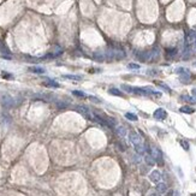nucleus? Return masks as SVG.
<instances>
[{
  "label": "nucleus",
  "instance_id": "1",
  "mask_svg": "<svg viewBox=\"0 0 196 196\" xmlns=\"http://www.w3.org/2000/svg\"><path fill=\"white\" fill-rule=\"evenodd\" d=\"M150 154L154 158L155 162L158 165H164V158H162V153L159 148H156V147H153V148L150 149Z\"/></svg>",
  "mask_w": 196,
  "mask_h": 196
},
{
  "label": "nucleus",
  "instance_id": "2",
  "mask_svg": "<svg viewBox=\"0 0 196 196\" xmlns=\"http://www.w3.org/2000/svg\"><path fill=\"white\" fill-rule=\"evenodd\" d=\"M1 105L5 107V108H11V107H13L16 105V100L12 96L5 94V95L1 96Z\"/></svg>",
  "mask_w": 196,
  "mask_h": 196
},
{
  "label": "nucleus",
  "instance_id": "3",
  "mask_svg": "<svg viewBox=\"0 0 196 196\" xmlns=\"http://www.w3.org/2000/svg\"><path fill=\"white\" fill-rule=\"evenodd\" d=\"M196 43V32L190 30L185 36V46H194Z\"/></svg>",
  "mask_w": 196,
  "mask_h": 196
},
{
  "label": "nucleus",
  "instance_id": "4",
  "mask_svg": "<svg viewBox=\"0 0 196 196\" xmlns=\"http://www.w3.org/2000/svg\"><path fill=\"white\" fill-rule=\"evenodd\" d=\"M74 108L78 112V113H81L82 116H84L87 119H90V120H93V116H90V111L85 106H75Z\"/></svg>",
  "mask_w": 196,
  "mask_h": 196
},
{
  "label": "nucleus",
  "instance_id": "5",
  "mask_svg": "<svg viewBox=\"0 0 196 196\" xmlns=\"http://www.w3.org/2000/svg\"><path fill=\"white\" fill-rule=\"evenodd\" d=\"M161 178H162V176H161L160 171H158V170L152 171V172H150V174H149V179H150L153 183H156V184L160 183Z\"/></svg>",
  "mask_w": 196,
  "mask_h": 196
},
{
  "label": "nucleus",
  "instance_id": "6",
  "mask_svg": "<svg viewBox=\"0 0 196 196\" xmlns=\"http://www.w3.org/2000/svg\"><path fill=\"white\" fill-rule=\"evenodd\" d=\"M153 116H154V118H155V119H158V120H164L166 117H167V112H166L164 108H158V110H155V111H154Z\"/></svg>",
  "mask_w": 196,
  "mask_h": 196
},
{
  "label": "nucleus",
  "instance_id": "7",
  "mask_svg": "<svg viewBox=\"0 0 196 196\" xmlns=\"http://www.w3.org/2000/svg\"><path fill=\"white\" fill-rule=\"evenodd\" d=\"M129 140H130V142H131L134 146H137V144H140V143H143L142 140H141V137H140V135H137L135 131H131V132L129 134Z\"/></svg>",
  "mask_w": 196,
  "mask_h": 196
},
{
  "label": "nucleus",
  "instance_id": "8",
  "mask_svg": "<svg viewBox=\"0 0 196 196\" xmlns=\"http://www.w3.org/2000/svg\"><path fill=\"white\" fill-rule=\"evenodd\" d=\"M123 58H125V52L123 48H117V50H114V59H123Z\"/></svg>",
  "mask_w": 196,
  "mask_h": 196
},
{
  "label": "nucleus",
  "instance_id": "9",
  "mask_svg": "<svg viewBox=\"0 0 196 196\" xmlns=\"http://www.w3.org/2000/svg\"><path fill=\"white\" fill-rule=\"evenodd\" d=\"M159 50L158 48H153V50L150 51V52H148V54H149V59L148 60H155V59H158V57H159Z\"/></svg>",
  "mask_w": 196,
  "mask_h": 196
},
{
  "label": "nucleus",
  "instance_id": "10",
  "mask_svg": "<svg viewBox=\"0 0 196 196\" xmlns=\"http://www.w3.org/2000/svg\"><path fill=\"white\" fill-rule=\"evenodd\" d=\"M156 191L160 192V194L166 192V191H167V185H166L165 183H162V182L158 183V184H156Z\"/></svg>",
  "mask_w": 196,
  "mask_h": 196
},
{
  "label": "nucleus",
  "instance_id": "11",
  "mask_svg": "<svg viewBox=\"0 0 196 196\" xmlns=\"http://www.w3.org/2000/svg\"><path fill=\"white\" fill-rule=\"evenodd\" d=\"M144 161H146V164L148 165V166H154L155 165V160L152 156V154H146L144 155Z\"/></svg>",
  "mask_w": 196,
  "mask_h": 196
},
{
  "label": "nucleus",
  "instance_id": "12",
  "mask_svg": "<svg viewBox=\"0 0 196 196\" xmlns=\"http://www.w3.org/2000/svg\"><path fill=\"white\" fill-rule=\"evenodd\" d=\"M135 150H136L137 154H144L146 153V144L140 143V144L135 146Z\"/></svg>",
  "mask_w": 196,
  "mask_h": 196
},
{
  "label": "nucleus",
  "instance_id": "13",
  "mask_svg": "<svg viewBox=\"0 0 196 196\" xmlns=\"http://www.w3.org/2000/svg\"><path fill=\"white\" fill-rule=\"evenodd\" d=\"M179 112L185 113V114H191V113H194L195 111H194V108H191L190 106H182L181 108H179Z\"/></svg>",
  "mask_w": 196,
  "mask_h": 196
},
{
  "label": "nucleus",
  "instance_id": "14",
  "mask_svg": "<svg viewBox=\"0 0 196 196\" xmlns=\"http://www.w3.org/2000/svg\"><path fill=\"white\" fill-rule=\"evenodd\" d=\"M0 52L3 53V55H5V54L10 55V54H11V52H10V50L7 48V46H6V45H5L3 41L0 42Z\"/></svg>",
  "mask_w": 196,
  "mask_h": 196
},
{
  "label": "nucleus",
  "instance_id": "15",
  "mask_svg": "<svg viewBox=\"0 0 196 196\" xmlns=\"http://www.w3.org/2000/svg\"><path fill=\"white\" fill-rule=\"evenodd\" d=\"M29 71L34 72V74H43L45 72V69L38 67V66H32V67H29Z\"/></svg>",
  "mask_w": 196,
  "mask_h": 196
},
{
  "label": "nucleus",
  "instance_id": "16",
  "mask_svg": "<svg viewBox=\"0 0 196 196\" xmlns=\"http://www.w3.org/2000/svg\"><path fill=\"white\" fill-rule=\"evenodd\" d=\"M179 80L183 82V83H188L189 80H190V72H187V74H182L179 75Z\"/></svg>",
  "mask_w": 196,
  "mask_h": 196
},
{
  "label": "nucleus",
  "instance_id": "17",
  "mask_svg": "<svg viewBox=\"0 0 196 196\" xmlns=\"http://www.w3.org/2000/svg\"><path fill=\"white\" fill-rule=\"evenodd\" d=\"M116 131H117V134H118L119 136H122V137H124V136L126 135V129L124 128V126H122V125L117 126V128H116Z\"/></svg>",
  "mask_w": 196,
  "mask_h": 196
},
{
  "label": "nucleus",
  "instance_id": "18",
  "mask_svg": "<svg viewBox=\"0 0 196 196\" xmlns=\"http://www.w3.org/2000/svg\"><path fill=\"white\" fill-rule=\"evenodd\" d=\"M64 78H67V80H72V81H81L82 76H77V75H64Z\"/></svg>",
  "mask_w": 196,
  "mask_h": 196
},
{
  "label": "nucleus",
  "instance_id": "19",
  "mask_svg": "<svg viewBox=\"0 0 196 196\" xmlns=\"http://www.w3.org/2000/svg\"><path fill=\"white\" fill-rule=\"evenodd\" d=\"M108 93L111 95H116V96H123V93L119 89H117V88H111V89L108 90Z\"/></svg>",
  "mask_w": 196,
  "mask_h": 196
},
{
  "label": "nucleus",
  "instance_id": "20",
  "mask_svg": "<svg viewBox=\"0 0 196 196\" xmlns=\"http://www.w3.org/2000/svg\"><path fill=\"white\" fill-rule=\"evenodd\" d=\"M166 54H167L169 58H172L177 54V50H176V48H167V50H166Z\"/></svg>",
  "mask_w": 196,
  "mask_h": 196
},
{
  "label": "nucleus",
  "instance_id": "21",
  "mask_svg": "<svg viewBox=\"0 0 196 196\" xmlns=\"http://www.w3.org/2000/svg\"><path fill=\"white\" fill-rule=\"evenodd\" d=\"M94 59L95 60H97V62H102V60H105L106 59V57H105V54H102V53H94Z\"/></svg>",
  "mask_w": 196,
  "mask_h": 196
},
{
  "label": "nucleus",
  "instance_id": "22",
  "mask_svg": "<svg viewBox=\"0 0 196 196\" xmlns=\"http://www.w3.org/2000/svg\"><path fill=\"white\" fill-rule=\"evenodd\" d=\"M46 85L48 87H54V88H58L59 87V83H57L55 81H52V80H48V78H46Z\"/></svg>",
  "mask_w": 196,
  "mask_h": 196
},
{
  "label": "nucleus",
  "instance_id": "23",
  "mask_svg": "<svg viewBox=\"0 0 196 196\" xmlns=\"http://www.w3.org/2000/svg\"><path fill=\"white\" fill-rule=\"evenodd\" d=\"M156 84H158L160 88H162V89L164 90H166V92H169V93H171V88L167 85V84H165L164 82H158V83H156Z\"/></svg>",
  "mask_w": 196,
  "mask_h": 196
},
{
  "label": "nucleus",
  "instance_id": "24",
  "mask_svg": "<svg viewBox=\"0 0 196 196\" xmlns=\"http://www.w3.org/2000/svg\"><path fill=\"white\" fill-rule=\"evenodd\" d=\"M125 117L129 120H134V122H136L137 119H139V117H137L136 114H134V113H125Z\"/></svg>",
  "mask_w": 196,
  "mask_h": 196
},
{
  "label": "nucleus",
  "instance_id": "25",
  "mask_svg": "<svg viewBox=\"0 0 196 196\" xmlns=\"http://www.w3.org/2000/svg\"><path fill=\"white\" fill-rule=\"evenodd\" d=\"M181 100H184V101H188V102L196 104V100L192 99V97H190V96H188V95H183V96H181Z\"/></svg>",
  "mask_w": 196,
  "mask_h": 196
},
{
  "label": "nucleus",
  "instance_id": "26",
  "mask_svg": "<svg viewBox=\"0 0 196 196\" xmlns=\"http://www.w3.org/2000/svg\"><path fill=\"white\" fill-rule=\"evenodd\" d=\"M179 143H181V146L183 147V149H184V150H189L190 146H189L188 141H185V140H181V141H179Z\"/></svg>",
  "mask_w": 196,
  "mask_h": 196
},
{
  "label": "nucleus",
  "instance_id": "27",
  "mask_svg": "<svg viewBox=\"0 0 196 196\" xmlns=\"http://www.w3.org/2000/svg\"><path fill=\"white\" fill-rule=\"evenodd\" d=\"M187 72H190L188 69H185V67H178V69H176V74H178V75H182V74H187Z\"/></svg>",
  "mask_w": 196,
  "mask_h": 196
},
{
  "label": "nucleus",
  "instance_id": "28",
  "mask_svg": "<svg viewBox=\"0 0 196 196\" xmlns=\"http://www.w3.org/2000/svg\"><path fill=\"white\" fill-rule=\"evenodd\" d=\"M122 89L128 92V93H132V87L128 85V84H122Z\"/></svg>",
  "mask_w": 196,
  "mask_h": 196
},
{
  "label": "nucleus",
  "instance_id": "29",
  "mask_svg": "<svg viewBox=\"0 0 196 196\" xmlns=\"http://www.w3.org/2000/svg\"><path fill=\"white\" fill-rule=\"evenodd\" d=\"M72 94H74V95H76V96H78V97H85V96H87L83 92H80V90H74V92H72Z\"/></svg>",
  "mask_w": 196,
  "mask_h": 196
},
{
  "label": "nucleus",
  "instance_id": "30",
  "mask_svg": "<svg viewBox=\"0 0 196 196\" xmlns=\"http://www.w3.org/2000/svg\"><path fill=\"white\" fill-rule=\"evenodd\" d=\"M128 67H129V69H134V70H139L140 65H139V64H135V63H130V64L128 65Z\"/></svg>",
  "mask_w": 196,
  "mask_h": 196
},
{
  "label": "nucleus",
  "instance_id": "31",
  "mask_svg": "<svg viewBox=\"0 0 196 196\" xmlns=\"http://www.w3.org/2000/svg\"><path fill=\"white\" fill-rule=\"evenodd\" d=\"M1 76H3L4 78H6V80H11V78H13V76H12V75H10L8 72H3Z\"/></svg>",
  "mask_w": 196,
  "mask_h": 196
},
{
  "label": "nucleus",
  "instance_id": "32",
  "mask_svg": "<svg viewBox=\"0 0 196 196\" xmlns=\"http://www.w3.org/2000/svg\"><path fill=\"white\" fill-rule=\"evenodd\" d=\"M147 72H148V75H150V76H155V75H158V74H159L158 70H148Z\"/></svg>",
  "mask_w": 196,
  "mask_h": 196
},
{
  "label": "nucleus",
  "instance_id": "33",
  "mask_svg": "<svg viewBox=\"0 0 196 196\" xmlns=\"http://www.w3.org/2000/svg\"><path fill=\"white\" fill-rule=\"evenodd\" d=\"M89 99H90L93 102H95V104H100V102H101V101L97 99V97H95V96H89Z\"/></svg>",
  "mask_w": 196,
  "mask_h": 196
},
{
  "label": "nucleus",
  "instance_id": "34",
  "mask_svg": "<svg viewBox=\"0 0 196 196\" xmlns=\"http://www.w3.org/2000/svg\"><path fill=\"white\" fill-rule=\"evenodd\" d=\"M57 105H58V107H59V108H63V107H66V106H67V104H59V102H58Z\"/></svg>",
  "mask_w": 196,
  "mask_h": 196
},
{
  "label": "nucleus",
  "instance_id": "35",
  "mask_svg": "<svg viewBox=\"0 0 196 196\" xmlns=\"http://www.w3.org/2000/svg\"><path fill=\"white\" fill-rule=\"evenodd\" d=\"M191 93H192V96L196 99V88H192V90H191Z\"/></svg>",
  "mask_w": 196,
  "mask_h": 196
},
{
  "label": "nucleus",
  "instance_id": "36",
  "mask_svg": "<svg viewBox=\"0 0 196 196\" xmlns=\"http://www.w3.org/2000/svg\"><path fill=\"white\" fill-rule=\"evenodd\" d=\"M148 196H160V195H159V192H150Z\"/></svg>",
  "mask_w": 196,
  "mask_h": 196
},
{
  "label": "nucleus",
  "instance_id": "37",
  "mask_svg": "<svg viewBox=\"0 0 196 196\" xmlns=\"http://www.w3.org/2000/svg\"><path fill=\"white\" fill-rule=\"evenodd\" d=\"M194 66H195V67H196V62H195V63H194Z\"/></svg>",
  "mask_w": 196,
  "mask_h": 196
},
{
  "label": "nucleus",
  "instance_id": "38",
  "mask_svg": "<svg viewBox=\"0 0 196 196\" xmlns=\"http://www.w3.org/2000/svg\"><path fill=\"white\" fill-rule=\"evenodd\" d=\"M191 196H196V194H191Z\"/></svg>",
  "mask_w": 196,
  "mask_h": 196
}]
</instances>
